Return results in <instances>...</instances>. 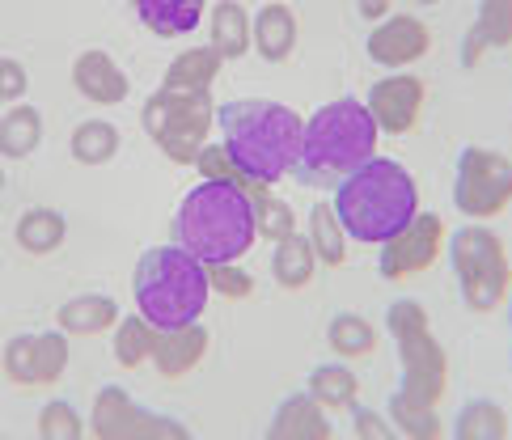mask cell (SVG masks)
<instances>
[{"instance_id":"1","label":"cell","mask_w":512,"mask_h":440,"mask_svg":"<svg viewBox=\"0 0 512 440\" xmlns=\"http://www.w3.org/2000/svg\"><path fill=\"white\" fill-rule=\"evenodd\" d=\"M216 132L246 174L250 195H263L297 170L305 119L276 98H233L216 106Z\"/></svg>"},{"instance_id":"2","label":"cell","mask_w":512,"mask_h":440,"mask_svg":"<svg viewBox=\"0 0 512 440\" xmlns=\"http://www.w3.org/2000/svg\"><path fill=\"white\" fill-rule=\"evenodd\" d=\"M170 242L191 250L208 267L242 263L250 246L259 242L254 195L225 178H199V187L178 199V212L170 220Z\"/></svg>"},{"instance_id":"3","label":"cell","mask_w":512,"mask_h":440,"mask_svg":"<svg viewBox=\"0 0 512 440\" xmlns=\"http://www.w3.org/2000/svg\"><path fill=\"white\" fill-rule=\"evenodd\" d=\"M331 204L352 242L381 246L419 216V187L407 165L377 153L339 182Z\"/></svg>"},{"instance_id":"4","label":"cell","mask_w":512,"mask_h":440,"mask_svg":"<svg viewBox=\"0 0 512 440\" xmlns=\"http://www.w3.org/2000/svg\"><path fill=\"white\" fill-rule=\"evenodd\" d=\"M377 136L381 127L373 119L369 102L360 98H331L322 102L314 115L305 119V140H301V161L292 178L301 187H339V182L360 170L369 157H377Z\"/></svg>"},{"instance_id":"5","label":"cell","mask_w":512,"mask_h":440,"mask_svg":"<svg viewBox=\"0 0 512 440\" xmlns=\"http://www.w3.org/2000/svg\"><path fill=\"white\" fill-rule=\"evenodd\" d=\"M208 297H212L208 263L195 259L191 250H182L178 242L149 246L136 259L132 301L157 330L199 322V314L208 309Z\"/></svg>"},{"instance_id":"6","label":"cell","mask_w":512,"mask_h":440,"mask_svg":"<svg viewBox=\"0 0 512 440\" xmlns=\"http://www.w3.org/2000/svg\"><path fill=\"white\" fill-rule=\"evenodd\" d=\"M445 254H449L457 292H462V305L470 314H496L500 305H508L512 263L500 233H491L483 220H470V225L449 233Z\"/></svg>"},{"instance_id":"7","label":"cell","mask_w":512,"mask_h":440,"mask_svg":"<svg viewBox=\"0 0 512 440\" xmlns=\"http://www.w3.org/2000/svg\"><path fill=\"white\" fill-rule=\"evenodd\" d=\"M144 136L157 144L174 165H195L199 149L208 144V132L216 127V106L208 89H153L140 106Z\"/></svg>"},{"instance_id":"8","label":"cell","mask_w":512,"mask_h":440,"mask_svg":"<svg viewBox=\"0 0 512 440\" xmlns=\"http://www.w3.org/2000/svg\"><path fill=\"white\" fill-rule=\"evenodd\" d=\"M453 208L466 220H496L512 208V157L466 144L453 170Z\"/></svg>"},{"instance_id":"9","label":"cell","mask_w":512,"mask_h":440,"mask_svg":"<svg viewBox=\"0 0 512 440\" xmlns=\"http://www.w3.org/2000/svg\"><path fill=\"white\" fill-rule=\"evenodd\" d=\"M89 432L98 440H187V424L174 415L144 411L123 385H102L89 407Z\"/></svg>"},{"instance_id":"10","label":"cell","mask_w":512,"mask_h":440,"mask_svg":"<svg viewBox=\"0 0 512 440\" xmlns=\"http://www.w3.org/2000/svg\"><path fill=\"white\" fill-rule=\"evenodd\" d=\"M449 246V229L436 212H419L407 229H398L390 242H381L377 250V275L386 284H402V280H415L436 267V259L445 254Z\"/></svg>"},{"instance_id":"11","label":"cell","mask_w":512,"mask_h":440,"mask_svg":"<svg viewBox=\"0 0 512 440\" xmlns=\"http://www.w3.org/2000/svg\"><path fill=\"white\" fill-rule=\"evenodd\" d=\"M369 102L377 127L386 136H411L419 119H424V106H428V81L415 77V72H390V77H381L369 85Z\"/></svg>"},{"instance_id":"12","label":"cell","mask_w":512,"mask_h":440,"mask_svg":"<svg viewBox=\"0 0 512 440\" xmlns=\"http://www.w3.org/2000/svg\"><path fill=\"white\" fill-rule=\"evenodd\" d=\"M398 390L424 398L432 407L449 394V356L432 330L398 339Z\"/></svg>"},{"instance_id":"13","label":"cell","mask_w":512,"mask_h":440,"mask_svg":"<svg viewBox=\"0 0 512 440\" xmlns=\"http://www.w3.org/2000/svg\"><path fill=\"white\" fill-rule=\"evenodd\" d=\"M364 51H369V60L377 68H390V72L411 68L432 51V30L424 17L390 13V17H381V22H373L369 39H364Z\"/></svg>"},{"instance_id":"14","label":"cell","mask_w":512,"mask_h":440,"mask_svg":"<svg viewBox=\"0 0 512 440\" xmlns=\"http://www.w3.org/2000/svg\"><path fill=\"white\" fill-rule=\"evenodd\" d=\"M72 85H77V94L94 106H119L127 94H132L127 72L115 64V55L102 51V47H89L72 60Z\"/></svg>"},{"instance_id":"15","label":"cell","mask_w":512,"mask_h":440,"mask_svg":"<svg viewBox=\"0 0 512 440\" xmlns=\"http://www.w3.org/2000/svg\"><path fill=\"white\" fill-rule=\"evenodd\" d=\"M326 415L331 411H326L309 390L288 394V398H280V407L271 411L267 440H331L335 428Z\"/></svg>"},{"instance_id":"16","label":"cell","mask_w":512,"mask_h":440,"mask_svg":"<svg viewBox=\"0 0 512 440\" xmlns=\"http://www.w3.org/2000/svg\"><path fill=\"white\" fill-rule=\"evenodd\" d=\"M208 343H212V335H208V330L199 326V322H191V326H174V330H161V335H157V347H153L157 377H166V381L191 377L199 364H204Z\"/></svg>"},{"instance_id":"17","label":"cell","mask_w":512,"mask_h":440,"mask_svg":"<svg viewBox=\"0 0 512 440\" xmlns=\"http://www.w3.org/2000/svg\"><path fill=\"white\" fill-rule=\"evenodd\" d=\"M132 13L157 39H187L208 22V0H132Z\"/></svg>"},{"instance_id":"18","label":"cell","mask_w":512,"mask_h":440,"mask_svg":"<svg viewBox=\"0 0 512 440\" xmlns=\"http://www.w3.org/2000/svg\"><path fill=\"white\" fill-rule=\"evenodd\" d=\"M208 43L225 55V64L254 51V13L242 0H221L208 9Z\"/></svg>"},{"instance_id":"19","label":"cell","mask_w":512,"mask_h":440,"mask_svg":"<svg viewBox=\"0 0 512 440\" xmlns=\"http://www.w3.org/2000/svg\"><path fill=\"white\" fill-rule=\"evenodd\" d=\"M301 39V26H297V13L284 0H271L254 13V51L263 55L267 64H284L292 51H297Z\"/></svg>"},{"instance_id":"20","label":"cell","mask_w":512,"mask_h":440,"mask_svg":"<svg viewBox=\"0 0 512 440\" xmlns=\"http://www.w3.org/2000/svg\"><path fill=\"white\" fill-rule=\"evenodd\" d=\"M119 301L106 297V292H81V297H68L60 309H56V326L68 330V335H106V330L119 326Z\"/></svg>"},{"instance_id":"21","label":"cell","mask_w":512,"mask_h":440,"mask_svg":"<svg viewBox=\"0 0 512 440\" xmlns=\"http://www.w3.org/2000/svg\"><path fill=\"white\" fill-rule=\"evenodd\" d=\"M322 259L314 242H309V233H292L284 242L271 246V280H276L284 292H305L314 284Z\"/></svg>"},{"instance_id":"22","label":"cell","mask_w":512,"mask_h":440,"mask_svg":"<svg viewBox=\"0 0 512 440\" xmlns=\"http://www.w3.org/2000/svg\"><path fill=\"white\" fill-rule=\"evenodd\" d=\"M64 237H68V220L60 208H26L13 225V242L22 246V254H30V259L56 254L64 246Z\"/></svg>"},{"instance_id":"23","label":"cell","mask_w":512,"mask_h":440,"mask_svg":"<svg viewBox=\"0 0 512 440\" xmlns=\"http://www.w3.org/2000/svg\"><path fill=\"white\" fill-rule=\"evenodd\" d=\"M305 390L314 394L326 411H352L356 394H360V377L352 373V360H326V364L309 369Z\"/></svg>"},{"instance_id":"24","label":"cell","mask_w":512,"mask_h":440,"mask_svg":"<svg viewBox=\"0 0 512 440\" xmlns=\"http://www.w3.org/2000/svg\"><path fill=\"white\" fill-rule=\"evenodd\" d=\"M43 144V110L30 102H13L0 115V153L9 161H26Z\"/></svg>"},{"instance_id":"25","label":"cell","mask_w":512,"mask_h":440,"mask_svg":"<svg viewBox=\"0 0 512 440\" xmlns=\"http://www.w3.org/2000/svg\"><path fill=\"white\" fill-rule=\"evenodd\" d=\"M157 335L161 330L149 322L136 309V314H123L119 326L111 330V356L119 369H140V364L153 360V347H157Z\"/></svg>"},{"instance_id":"26","label":"cell","mask_w":512,"mask_h":440,"mask_svg":"<svg viewBox=\"0 0 512 440\" xmlns=\"http://www.w3.org/2000/svg\"><path fill=\"white\" fill-rule=\"evenodd\" d=\"M326 347L339 360H369L377 352V330L364 314H352V309H339V314L326 322Z\"/></svg>"},{"instance_id":"27","label":"cell","mask_w":512,"mask_h":440,"mask_svg":"<svg viewBox=\"0 0 512 440\" xmlns=\"http://www.w3.org/2000/svg\"><path fill=\"white\" fill-rule=\"evenodd\" d=\"M305 233H309V242H314L318 250V259L322 267H343L347 263V229H343V220L335 212V204H326V199H318L314 208H309V220H305Z\"/></svg>"},{"instance_id":"28","label":"cell","mask_w":512,"mask_h":440,"mask_svg":"<svg viewBox=\"0 0 512 440\" xmlns=\"http://www.w3.org/2000/svg\"><path fill=\"white\" fill-rule=\"evenodd\" d=\"M221 68H225V55L216 51L212 43L208 47H191V51H178L170 60L166 81L161 85H170V89H212L216 77H221Z\"/></svg>"},{"instance_id":"29","label":"cell","mask_w":512,"mask_h":440,"mask_svg":"<svg viewBox=\"0 0 512 440\" xmlns=\"http://www.w3.org/2000/svg\"><path fill=\"white\" fill-rule=\"evenodd\" d=\"M390 419H394L398 436H411V440H441L445 436V419L436 415L432 402L415 398L407 390L390 394Z\"/></svg>"},{"instance_id":"30","label":"cell","mask_w":512,"mask_h":440,"mask_svg":"<svg viewBox=\"0 0 512 440\" xmlns=\"http://www.w3.org/2000/svg\"><path fill=\"white\" fill-rule=\"evenodd\" d=\"M457 440H508V411L500 402L491 398H470L462 402V411H457L453 428H449Z\"/></svg>"},{"instance_id":"31","label":"cell","mask_w":512,"mask_h":440,"mask_svg":"<svg viewBox=\"0 0 512 440\" xmlns=\"http://www.w3.org/2000/svg\"><path fill=\"white\" fill-rule=\"evenodd\" d=\"M68 153L77 165H106V161H115L119 153V127L115 123H106V119H85L72 127V136H68Z\"/></svg>"},{"instance_id":"32","label":"cell","mask_w":512,"mask_h":440,"mask_svg":"<svg viewBox=\"0 0 512 440\" xmlns=\"http://www.w3.org/2000/svg\"><path fill=\"white\" fill-rule=\"evenodd\" d=\"M5 377L17 390H43V352H39V330L13 335L5 343Z\"/></svg>"},{"instance_id":"33","label":"cell","mask_w":512,"mask_h":440,"mask_svg":"<svg viewBox=\"0 0 512 440\" xmlns=\"http://www.w3.org/2000/svg\"><path fill=\"white\" fill-rule=\"evenodd\" d=\"M254 216H259V237L263 242H284V237L297 233V212H292L288 199H280L276 191L254 195Z\"/></svg>"},{"instance_id":"34","label":"cell","mask_w":512,"mask_h":440,"mask_svg":"<svg viewBox=\"0 0 512 440\" xmlns=\"http://www.w3.org/2000/svg\"><path fill=\"white\" fill-rule=\"evenodd\" d=\"M470 30L487 43V51L512 47V0H479V13H474Z\"/></svg>"},{"instance_id":"35","label":"cell","mask_w":512,"mask_h":440,"mask_svg":"<svg viewBox=\"0 0 512 440\" xmlns=\"http://www.w3.org/2000/svg\"><path fill=\"white\" fill-rule=\"evenodd\" d=\"M34 432H39L43 440H81L85 436V419L68 398H51V402H43Z\"/></svg>"},{"instance_id":"36","label":"cell","mask_w":512,"mask_h":440,"mask_svg":"<svg viewBox=\"0 0 512 440\" xmlns=\"http://www.w3.org/2000/svg\"><path fill=\"white\" fill-rule=\"evenodd\" d=\"M386 330L394 335V343L411 339V335H424V330H432L428 326V309L419 305L415 297H398V301L386 305Z\"/></svg>"},{"instance_id":"37","label":"cell","mask_w":512,"mask_h":440,"mask_svg":"<svg viewBox=\"0 0 512 440\" xmlns=\"http://www.w3.org/2000/svg\"><path fill=\"white\" fill-rule=\"evenodd\" d=\"M195 170H199V178H225V182H237V187H246V191H250L246 174L237 170V161L229 157V149H225L221 140H216V144H204V149H199Z\"/></svg>"},{"instance_id":"38","label":"cell","mask_w":512,"mask_h":440,"mask_svg":"<svg viewBox=\"0 0 512 440\" xmlns=\"http://www.w3.org/2000/svg\"><path fill=\"white\" fill-rule=\"evenodd\" d=\"M208 275H212V292L225 301H246L254 292V275L242 263H212Z\"/></svg>"},{"instance_id":"39","label":"cell","mask_w":512,"mask_h":440,"mask_svg":"<svg viewBox=\"0 0 512 440\" xmlns=\"http://www.w3.org/2000/svg\"><path fill=\"white\" fill-rule=\"evenodd\" d=\"M398 428L390 415H381L373 407H352V436L356 440H390Z\"/></svg>"},{"instance_id":"40","label":"cell","mask_w":512,"mask_h":440,"mask_svg":"<svg viewBox=\"0 0 512 440\" xmlns=\"http://www.w3.org/2000/svg\"><path fill=\"white\" fill-rule=\"evenodd\" d=\"M26 89H30V72L22 60H13V55H5L0 60V98H5V106L13 102H26Z\"/></svg>"},{"instance_id":"41","label":"cell","mask_w":512,"mask_h":440,"mask_svg":"<svg viewBox=\"0 0 512 440\" xmlns=\"http://www.w3.org/2000/svg\"><path fill=\"white\" fill-rule=\"evenodd\" d=\"M457 55H462V68H479V60H483V55H487V43L479 39V34H466V39H462V51H457Z\"/></svg>"},{"instance_id":"42","label":"cell","mask_w":512,"mask_h":440,"mask_svg":"<svg viewBox=\"0 0 512 440\" xmlns=\"http://www.w3.org/2000/svg\"><path fill=\"white\" fill-rule=\"evenodd\" d=\"M394 0H356V13L364 17V22H381V17H390Z\"/></svg>"},{"instance_id":"43","label":"cell","mask_w":512,"mask_h":440,"mask_svg":"<svg viewBox=\"0 0 512 440\" xmlns=\"http://www.w3.org/2000/svg\"><path fill=\"white\" fill-rule=\"evenodd\" d=\"M508 326H512V292H508Z\"/></svg>"},{"instance_id":"44","label":"cell","mask_w":512,"mask_h":440,"mask_svg":"<svg viewBox=\"0 0 512 440\" xmlns=\"http://www.w3.org/2000/svg\"><path fill=\"white\" fill-rule=\"evenodd\" d=\"M415 5H441V0H415Z\"/></svg>"}]
</instances>
